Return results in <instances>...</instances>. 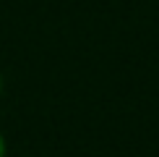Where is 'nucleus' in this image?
Here are the masks:
<instances>
[{"label":"nucleus","instance_id":"1","mask_svg":"<svg viewBox=\"0 0 159 157\" xmlns=\"http://www.w3.org/2000/svg\"><path fill=\"white\" fill-rule=\"evenodd\" d=\"M0 157H5V141H3V136H0Z\"/></svg>","mask_w":159,"mask_h":157},{"label":"nucleus","instance_id":"2","mask_svg":"<svg viewBox=\"0 0 159 157\" xmlns=\"http://www.w3.org/2000/svg\"><path fill=\"white\" fill-rule=\"evenodd\" d=\"M0 92H3V76H0Z\"/></svg>","mask_w":159,"mask_h":157}]
</instances>
